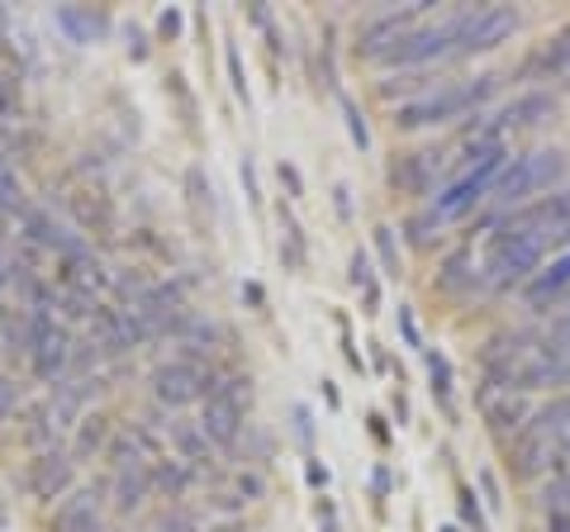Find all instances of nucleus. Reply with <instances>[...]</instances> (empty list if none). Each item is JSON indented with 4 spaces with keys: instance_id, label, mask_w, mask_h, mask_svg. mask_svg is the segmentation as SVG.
Segmentation results:
<instances>
[{
    "instance_id": "49",
    "label": "nucleus",
    "mask_w": 570,
    "mask_h": 532,
    "mask_svg": "<svg viewBox=\"0 0 570 532\" xmlns=\"http://www.w3.org/2000/svg\"><path fill=\"white\" fill-rule=\"evenodd\" d=\"M20 110V96H14V81L0 72V115H14Z\"/></svg>"
},
{
    "instance_id": "43",
    "label": "nucleus",
    "mask_w": 570,
    "mask_h": 532,
    "mask_svg": "<svg viewBox=\"0 0 570 532\" xmlns=\"http://www.w3.org/2000/svg\"><path fill=\"white\" fill-rule=\"evenodd\" d=\"M433 228H442V219L433 215V209H428V215H414V219H409V238H414V243H428V238H433Z\"/></svg>"
},
{
    "instance_id": "45",
    "label": "nucleus",
    "mask_w": 570,
    "mask_h": 532,
    "mask_svg": "<svg viewBox=\"0 0 570 532\" xmlns=\"http://www.w3.org/2000/svg\"><path fill=\"white\" fill-rule=\"evenodd\" d=\"M238 176H243V190H247V200H253V205H262V186H257V167H253V157H243Z\"/></svg>"
},
{
    "instance_id": "42",
    "label": "nucleus",
    "mask_w": 570,
    "mask_h": 532,
    "mask_svg": "<svg viewBox=\"0 0 570 532\" xmlns=\"http://www.w3.org/2000/svg\"><path fill=\"white\" fill-rule=\"evenodd\" d=\"M20 410V385L10 376H0V423H10V414Z\"/></svg>"
},
{
    "instance_id": "52",
    "label": "nucleus",
    "mask_w": 570,
    "mask_h": 532,
    "mask_svg": "<svg viewBox=\"0 0 570 532\" xmlns=\"http://www.w3.org/2000/svg\"><path fill=\"white\" fill-rule=\"evenodd\" d=\"M305 481L314 490H328V466H318V461H305Z\"/></svg>"
},
{
    "instance_id": "22",
    "label": "nucleus",
    "mask_w": 570,
    "mask_h": 532,
    "mask_svg": "<svg viewBox=\"0 0 570 532\" xmlns=\"http://www.w3.org/2000/svg\"><path fill=\"white\" fill-rule=\"evenodd\" d=\"M171 447L181 452V461L195 471V466H214V442L205 437V428L200 423H171Z\"/></svg>"
},
{
    "instance_id": "46",
    "label": "nucleus",
    "mask_w": 570,
    "mask_h": 532,
    "mask_svg": "<svg viewBox=\"0 0 570 532\" xmlns=\"http://www.w3.org/2000/svg\"><path fill=\"white\" fill-rule=\"evenodd\" d=\"M262 494H266V485H262V475H253V471H243V475H238V500H247V504H253V500H262Z\"/></svg>"
},
{
    "instance_id": "7",
    "label": "nucleus",
    "mask_w": 570,
    "mask_h": 532,
    "mask_svg": "<svg viewBox=\"0 0 570 532\" xmlns=\"http://www.w3.org/2000/svg\"><path fill=\"white\" fill-rule=\"evenodd\" d=\"M566 381H570V343L551 333V338H538L523 352V362L513 366V376H509V390L519 385V395H523V390L566 385Z\"/></svg>"
},
{
    "instance_id": "56",
    "label": "nucleus",
    "mask_w": 570,
    "mask_h": 532,
    "mask_svg": "<svg viewBox=\"0 0 570 532\" xmlns=\"http://www.w3.org/2000/svg\"><path fill=\"white\" fill-rule=\"evenodd\" d=\"M333 205H337V215H343V219L352 215V200H347V186H337V190H333Z\"/></svg>"
},
{
    "instance_id": "34",
    "label": "nucleus",
    "mask_w": 570,
    "mask_h": 532,
    "mask_svg": "<svg viewBox=\"0 0 570 532\" xmlns=\"http://www.w3.org/2000/svg\"><path fill=\"white\" fill-rule=\"evenodd\" d=\"M281 234H285V243H281V262L291 266V272H299L309 253H305V234H299V224L285 215V209H281Z\"/></svg>"
},
{
    "instance_id": "6",
    "label": "nucleus",
    "mask_w": 570,
    "mask_h": 532,
    "mask_svg": "<svg viewBox=\"0 0 570 532\" xmlns=\"http://www.w3.org/2000/svg\"><path fill=\"white\" fill-rule=\"evenodd\" d=\"M24 333H29V366H33V376L48 381V385H62L67 366H71V333L52 314H43V309H29Z\"/></svg>"
},
{
    "instance_id": "15",
    "label": "nucleus",
    "mask_w": 570,
    "mask_h": 532,
    "mask_svg": "<svg viewBox=\"0 0 570 532\" xmlns=\"http://www.w3.org/2000/svg\"><path fill=\"white\" fill-rule=\"evenodd\" d=\"M566 295H570V253L551 257L542 272L523 286V299L532 309H547V305H557V299H566Z\"/></svg>"
},
{
    "instance_id": "36",
    "label": "nucleus",
    "mask_w": 570,
    "mask_h": 532,
    "mask_svg": "<svg viewBox=\"0 0 570 532\" xmlns=\"http://www.w3.org/2000/svg\"><path fill=\"white\" fill-rule=\"evenodd\" d=\"M224 62H228V81H234V96L253 110V86H247V72H243V52H238V43H228L224 48Z\"/></svg>"
},
{
    "instance_id": "10",
    "label": "nucleus",
    "mask_w": 570,
    "mask_h": 532,
    "mask_svg": "<svg viewBox=\"0 0 570 532\" xmlns=\"http://www.w3.org/2000/svg\"><path fill=\"white\" fill-rule=\"evenodd\" d=\"M243 385L247 381H228V385H214L209 400H205V414H200V428L214 447H234L243 437V423H247V400H243Z\"/></svg>"
},
{
    "instance_id": "28",
    "label": "nucleus",
    "mask_w": 570,
    "mask_h": 532,
    "mask_svg": "<svg viewBox=\"0 0 570 532\" xmlns=\"http://www.w3.org/2000/svg\"><path fill=\"white\" fill-rule=\"evenodd\" d=\"M186 200H190L195 224H205V219L214 215V190H209V176H205L200 162H190V167H186Z\"/></svg>"
},
{
    "instance_id": "40",
    "label": "nucleus",
    "mask_w": 570,
    "mask_h": 532,
    "mask_svg": "<svg viewBox=\"0 0 570 532\" xmlns=\"http://www.w3.org/2000/svg\"><path fill=\"white\" fill-rule=\"evenodd\" d=\"M428 86V77L423 72H409V77H390V81H381V96H400V91H423Z\"/></svg>"
},
{
    "instance_id": "54",
    "label": "nucleus",
    "mask_w": 570,
    "mask_h": 532,
    "mask_svg": "<svg viewBox=\"0 0 570 532\" xmlns=\"http://www.w3.org/2000/svg\"><path fill=\"white\" fill-rule=\"evenodd\" d=\"M480 490H485V504H490V509L504 504V500H499V485H494V475H490V471H480Z\"/></svg>"
},
{
    "instance_id": "19",
    "label": "nucleus",
    "mask_w": 570,
    "mask_h": 532,
    "mask_svg": "<svg viewBox=\"0 0 570 532\" xmlns=\"http://www.w3.org/2000/svg\"><path fill=\"white\" fill-rule=\"evenodd\" d=\"M148 494H153V461H138V466L115 471V509L119 513H134Z\"/></svg>"
},
{
    "instance_id": "37",
    "label": "nucleus",
    "mask_w": 570,
    "mask_h": 532,
    "mask_svg": "<svg viewBox=\"0 0 570 532\" xmlns=\"http://www.w3.org/2000/svg\"><path fill=\"white\" fill-rule=\"evenodd\" d=\"M376 253L385 262V276H400V247H395V228L376 224Z\"/></svg>"
},
{
    "instance_id": "48",
    "label": "nucleus",
    "mask_w": 570,
    "mask_h": 532,
    "mask_svg": "<svg viewBox=\"0 0 570 532\" xmlns=\"http://www.w3.org/2000/svg\"><path fill=\"white\" fill-rule=\"evenodd\" d=\"M314 519H318V532H337V509L324 494H318V504H314Z\"/></svg>"
},
{
    "instance_id": "14",
    "label": "nucleus",
    "mask_w": 570,
    "mask_h": 532,
    "mask_svg": "<svg viewBox=\"0 0 570 532\" xmlns=\"http://www.w3.org/2000/svg\"><path fill=\"white\" fill-rule=\"evenodd\" d=\"M480 414H485V423L494 433H519L523 423L532 418L528 414V400L519 395V390H480Z\"/></svg>"
},
{
    "instance_id": "23",
    "label": "nucleus",
    "mask_w": 570,
    "mask_h": 532,
    "mask_svg": "<svg viewBox=\"0 0 570 532\" xmlns=\"http://www.w3.org/2000/svg\"><path fill=\"white\" fill-rule=\"evenodd\" d=\"M551 115H557V100L542 96V91H532V96H519L504 115H499V129H532V124H542Z\"/></svg>"
},
{
    "instance_id": "9",
    "label": "nucleus",
    "mask_w": 570,
    "mask_h": 532,
    "mask_svg": "<svg viewBox=\"0 0 570 532\" xmlns=\"http://www.w3.org/2000/svg\"><path fill=\"white\" fill-rule=\"evenodd\" d=\"M452 48H456V14H452V20H442V24H414V29H404L400 39H395V48H390L381 62H390V67H423V62L448 58Z\"/></svg>"
},
{
    "instance_id": "53",
    "label": "nucleus",
    "mask_w": 570,
    "mask_h": 532,
    "mask_svg": "<svg viewBox=\"0 0 570 532\" xmlns=\"http://www.w3.org/2000/svg\"><path fill=\"white\" fill-rule=\"evenodd\" d=\"M295 433H299V442H309V437H314V423H309V410H305V404H295Z\"/></svg>"
},
{
    "instance_id": "47",
    "label": "nucleus",
    "mask_w": 570,
    "mask_h": 532,
    "mask_svg": "<svg viewBox=\"0 0 570 532\" xmlns=\"http://www.w3.org/2000/svg\"><path fill=\"white\" fill-rule=\"evenodd\" d=\"M167 86H171V96H176V100H181V110H186V119H195V96L186 91V77H181V72H171V77H167Z\"/></svg>"
},
{
    "instance_id": "31",
    "label": "nucleus",
    "mask_w": 570,
    "mask_h": 532,
    "mask_svg": "<svg viewBox=\"0 0 570 532\" xmlns=\"http://www.w3.org/2000/svg\"><path fill=\"white\" fill-rule=\"evenodd\" d=\"M0 209H6V215H24V186H20V171L10 167V157L0 152Z\"/></svg>"
},
{
    "instance_id": "62",
    "label": "nucleus",
    "mask_w": 570,
    "mask_h": 532,
    "mask_svg": "<svg viewBox=\"0 0 570 532\" xmlns=\"http://www.w3.org/2000/svg\"><path fill=\"white\" fill-rule=\"evenodd\" d=\"M557 471H570V442H566V452H561V461H557Z\"/></svg>"
},
{
    "instance_id": "38",
    "label": "nucleus",
    "mask_w": 570,
    "mask_h": 532,
    "mask_svg": "<svg viewBox=\"0 0 570 532\" xmlns=\"http://www.w3.org/2000/svg\"><path fill=\"white\" fill-rule=\"evenodd\" d=\"M343 119H347V134H352V144L366 152V148H371V129H366V115L356 110V100H347V96H343Z\"/></svg>"
},
{
    "instance_id": "3",
    "label": "nucleus",
    "mask_w": 570,
    "mask_h": 532,
    "mask_svg": "<svg viewBox=\"0 0 570 532\" xmlns=\"http://www.w3.org/2000/svg\"><path fill=\"white\" fill-rule=\"evenodd\" d=\"M542 253H547L542 238H532L528 228L504 219V224H499V234H494V247H490V266H485L490 290L528 286V280L542 272Z\"/></svg>"
},
{
    "instance_id": "24",
    "label": "nucleus",
    "mask_w": 570,
    "mask_h": 532,
    "mask_svg": "<svg viewBox=\"0 0 570 532\" xmlns=\"http://www.w3.org/2000/svg\"><path fill=\"white\" fill-rule=\"evenodd\" d=\"M490 195H499L504 205H523V200H532V152H528V157H513V162L499 171V181H494Z\"/></svg>"
},
{
    "instance_id": "63",
    "label": "nucleus",
    "mask_w": 570,
    "mask_h": 532,
    "mask_svg": "<svg viewBox=\"0 0 570 532\" xmlns=\"http://www.w3.org/2000/svg\"><path fill=\"white\" fill-rule=\"evenodd\" d=\"M442 532H461V528H442Z\"/></svg>"
},
{
    "instance_id": "61",
    "label": "nucleus",
    "mask_w": 570,
    "mask_h": 532,
    "mask_svg": "<svg viewBox=\"0 0 570 532\" xmlns=\"http://www.w3.org/2000/svg\"><path fill=\"white\" fill-rule=\"evenodd\" d=\"M557 338H566V343H570V314H566L561 324H557Z\"/></svg>"
},
{
    "instance_id": "41",
    "label": "nucleus",
    "mask_w": 570,
    "mask_h": 532,
    "mask_svg": "<svg viewBox=\"0 0 570 532\" xmlns=\"http://www.w3.org/2000/svg\"><path fill=\"white\" fill-rule=\"evenodd\" d=\"M181 29H186V14L176 10V6L157 14V33H163V39H171V43H176V39H181Z\"/></svg>"
},
{
    "instance_id": "44",
    "label": "nucleus",
    "mask_w": 570,
    "mask_h": 532,
    "mask_svg": "<svg viewBox=\"0 0 570 532\" xmlns=\"http://www.w3.org/2000/svg\"><path fill=\"white\" fill-rule=\"evenodd\" d=\"M276 176H281V186L291 190V200H299V195H305V176H299V167H295V162H281V167H276Z\"/></svg>"
},
{
    "instance_id": "4",
    "label": "nucleus",
    "mask_w": 570,
    "mask_h": 532,
    "mask_svg": "<svg viewBox=\"0 0 570 532\" xmlns=\"http://www.w3.org/2000/svg\"><path fill=\"white\" fill-rule=\"evenodd\" d=\"M504 157H509V152H504V138H494V144H485V148H471V171L438 195V200H433V215H438L442 224L466 219L471 209L494 190L499 171H504Z\"/></svg>"
},
{
    "instance_id": "20",
    "label": "nucleus",
    "mask_w": 570,
    "mask_h": 532,
    "mask_svg": "<svg viewBox=\"0 0 570 532\" xmlns=\"http://www.w3.org/2000/svg\"><path fill=\"white\" fill-rule=\"evenodd\" d=\"M561 72H570V24L551 33V39L532 52V62L523 67V77H561Z\"/></svg>"
},
{
    "instance_id": "57",
    "label": "nucleus",
    "mask_w": 570,
    "mask_h": 532,
    "mask_svg": "<svg viewBox=\"0 0 570 532\" xmlns=\"http://www.w3.org/2000/svg\"><path fill=\"white\" fill-rule=\"evenodd\" d=\"M371 485H376V494L385 500V494H390V471H385V466H376V475H371Z\"/></svg>"
},
{
    "instance_id": "18",
    "label": "nucleus",
    "mask_w": 570,
    "mask_h": 532,
    "mask_svg": "<svg viewBox=\"0 0 570 532\" xmlns=\"http://www.w3.org/2000/svg\"><path fill=\"white\" fill-rule=\"evenodd\" d=\"M438 171H442V157H438V152H409V157H400V162H395L390 181H395L400 190L423 195V190H433Z\"/></svg>"
},
{
    "instance_id": "8",
    "label": "nucleus",
    "mask_w": 570,
    "mask_h": 532,
    "mask_svg": "<svg viewBox=\"0 0 570 532\" xmlns=\"http://www.w3.org/2000/svg\"><path fill=\"white\" fill-rule=\"evenodd\" d=\"M519 29V10L513 6H475L456 14V48L452 52H490Z\"/></svg>"
},
{
    "instance_id": "29",
    "label": "nucleus",
    "mask_w": 570,
    "mask_h": 532,
    "mask_svg": "<svg viewBox=\"0 0 570 532\" xmlns=\"http://www.w3.org/2000/svg\"><path fill=\"white\" fill-rule=\"evenodd\" d=\"M352 286L366 295V314L381 309V280H376V266H371V257L362 253V247L352 253Z\"/></svg>"
},
{
    "instance_id": "12",
    "label": "nucleus",
    "mask_w": 570,
    "mask_h": 532,
    "mask_svg": "<svg viewBox=\"0 0 570 532\" xmlns=\"http://www.w3.org/2000/svg\"><path fill=\"white\" fill-rule=\"evenodd\" d=\"M100 504H105L100 485L71 490L67 500L52 509V532H100Z\"/></svg>"
},
{
    "instance_id": "32",
    "label": "nucleus",
    "mask_w": 570,
    "mask_h": 532,
    "mask_svg": "<svg viewBox=\"0 0 570 532\" xmlns=\"http://www.w3.org/2000/svg\"><path fill=\"white\" fill-rule=\"evenodd\" d=\"M471 266H475L471 253H452L448 262H442L438 286H442V290H471V286H475V272H471Z\"/></svg>"
},
{
    "instance_id": "2",
    "label": "nucleus",
    "mask_w": 570,
    "mask_h": 532,
    "mask_svg": "<svg viewBox=\"0 0 570 532\" xmlns=\"http://www.w3.org/2000/svg\"><path fill=\"white\" fill-rule=\"evenodd\" d=\"M494 86L499 77H475V81H452V86H438V91H423L395 110V129H433V124L461 119L466 110H480V100H490Z\"/></svg>"
},
{
    "instance_id": "5",
    "label": "nucleus",
    "mask_w": 570,
    "mask_h": 532,
    "mask_svg": "<svg viewBox=\"0 0 570 532\" xmlns=\"http://www.w3.org/2000/svg\"><path fill=\"white\" fill-rule=\"evenodd\" d=\"M214 390V366L200 357L195 347H186V357L163 362L153 371V395L167 404V410H186V404H205Z\"/></svg>"
},
{
    "instance_id": "30",
    "label": "nucleus",
    "mask_w": 570,
    "mask_h": 532,
    "mask_svg": "<svg viewBox=\"0 0 570 532\" xmlns=\"http://www.w3.org/2000/svg\"><path fill=\"white\" fill-rule=\"evenodd\" d=\"M566 176V157L557 148H542V152H532V195H542L551 190Z\"/></svg>"
},
{
    "instance_id": "26",
    "label": "nucleus",
    "mask_w": 570,
    "mask_h": 532,
    "mask_svg": "<svg viewBox=\"0 0 570 532\" xmlns=\"http://www.w3.org/2000/svg\"><path fill=\"white\" fill-rule=\"evenodd\" d=\"M20 437L29 442V447H39V452L58 447V414H52V400H48V404H33V410L24 414Z\"/></svg>"
},
{
    "instance_id": "35",
    "label": "nucleus",
    "mask_w": 570,
    "mask_h": 532,
    "mask_svg": "<svg viewBox=\"0 0 570 532\" xmlns=\"http://www.w3.org/2000/svg\"><path fill=\"white\" fill-rule=\"evenodd\" d=\"M71 209L81 215L86 228H100V234L110 228V200H105V195H96V200L91 195H71Z\"/></svg>"
},
{
    "instance_id": "25",
    "label": "nucleus",
    "mask_w": 570,
    "mask_h": 532,
    "mask_svg": "<svg viewBox=\"0 0 570 532\" xmlns=\"http://www.w3.org/2000/svg\"><path fill=\"white\" fill-rule=\"evenodd\" d=\"M91 333H96V347L110 352V357H119V352H129V333H124V314L110 309V305H96L91 309Z\"/></svg>"
},
{
    "instance_id": "55",
    "label": "nucleus",
    "mask_w": 570,
    "mask_h": 532,
    "mask_svg": "<svg viewBox=\"0 0 570 532\" xmlns=\"http://www.w3.org/2000/svg\"><path fill=\"white\" fill-rule=\"evenodd\" d=\"M129 52H134V62H142V58H148V43H142V33L129 24Z\"/></svg>"
},
{
    "instance_id": "50",
    "label": "nucleus",
    "mask_w": 570,
    "mask_h": 532,
    "mask_svg": "<svg viewBox=\"0 0 570 532\" xmlns=\"http://www.w3.org/2000/svg\"><path fill=\"white\" fill-rule=\"evenodd\" d=\"M400 333H404V343H409V347H423L419 324H414V314H409V305H400Z\"/></svg>"
},
{
    "instance_id": "11",
    "label": "nucleus",
    "mask_w": 570,
    "mask_h": 532,
    "mask_svg": "<svg viewBox=\"0 0 570 532\" xmlns=\"http://www.w3.org/2000/svg\"><path fill=\"white\" fill-rule=\"evenodd\" d=\"M71 481H77V461H71V452H62V447L39 452V456L29 461V471H24L29 494H33V500H43V504L67 500Z\"/></svg>"
},
{
    "instance_id": "51",
    "label": "nucleus",
    "mask_w": 570,
    "mask_h": 532,
    "mask_svg": "<svg viewBox=\"0 0 570 532\" xmlns=\"http://www.w3.org/2000/svg\"><path fill=\"white\" fill-rule=\"evenodd\" d=\"M157 532H200V528H195V523L186 519V513H167V519L157 523Z\"/></svg>"
},
{
    "instance_id": "39",
    "label": "nucleus",
    "mask_w": 570,
    "mask_h": 532,
    "mask_svg": "<svg viewBox=\"0 0 570 532\" xmlns=\"http://www.w3.org/2000/svg\"><path fill=\"white\" fill-rule=\"evenodd\" d=\"M456 504H461V519H466V528L485 532V509H480V500H475V490H471V485H461V490H456Z\"/></svg>"
},
{
    "instance_id": "1",
    "label": "nucleus",
    "mask_w": 570,
    "mask_h": 532,
    "mask_svg": "<svg viewBox=\"0 0 570 532\" xmlns=\"http://www.w3.org/2000/svg\"><path fill=\"white\" fill-rule=\"evenodd\" d=\"M566 442H570V400H557L513 433V452H509L513 475L532 481V475H542V471H557Z\"/></svg>"
},
{
    "instance_id": "21",
    "label": "nucleus",
    "mask_w": 570,
    "mask_h": 532,
    "mask_svg": "<svg viewBox=\"0 0 570 532\" xmlns=\"http://www.w3.org/2000/svg\"><path fill=\"white\" fill-rule=\"evenodd\" d=\"M105 447H110V418H105L100 410L81 414L77 418V437H71V461H91Z\"/></svg>"
},
{
    "instance_id": "58",
    "label": "nucleus",
    "mask_w": 570,
    "mask_h": 532,
    "mask_svg": "<svg viewBox=\"0 0 570 532\" xmlns=\"http://www.w3.org/2000/svg\"><path fill=\"white\" fill-rule=\"evenodd\" d=\"M371 437H376V442H381V447H385V442H390V428H385V418H371Z\"/></svg>"
},
{
    "instance_id": "33",
    "label": "nucleus",
    "mask_w": 570,
    "mask_h": 532,
    "mask_svg": "<svg viewBox=\"0 0 570 532\" xmlns=\"http://www.w3.org/2000/svg\"><path fill=\"white\" fill-rule=\"evenodd\" d=\"M428 381H433V395L452 410V362H448V352H438V347H428Z\"/></svg>"
},
{
    "instance_id": "60",
    "label": "nucleus",
    "mask_w": 570,
    "mask_h": 532,
    "mask_svg": "<svg viewBox=\"0 0 570 532\" xmlns=\"http://www.w3.org/2000/svg\"><path fill=\"white\" fill-rule=\"evenodd\" d=\"M243 299H253V305H262L266 295H262V286H243Z\"/></svg>"
},
{
    "instance_id": "59",
    "label": "nucleus",
    "mask_w": 570,
    "mask_h": 532,
    "mask_svg": "<svg viewBox=\"0 0 570 532\" xmlns=\"http://www.w3.org/2000/svg\"><path fill=\"white\" fill-rule=\"evenodd\" d=\"M324 400L333 404V410H337V404H343V395H337V385H333V381H324Z\"/></svg>"
},
{
    "instance_id": "17",
    "label": "nucleus",
    "mask_w": 570,
    "mask_h": 532,
    "mask_svg": "<svg viewBox=\"0 0 570 532\" xmlns=\"http://www.w3.org/2000/svg\"><path fill=\"white\" fill-rule=\"evenodd\" d=\"M58 29L67 33L71 43H100L110 33V14L96 10V6H58Z\"/></svg>"
},
{
    "instance_id": "13",
    "label": "nucleus",
    "mask_w": 570,
    "mask_h": 532,
    "mask_svg": "<svg viewBox=\"0 0 570 532\" xmlns=\"http://www.w3.org/2000/svg\"><path fill=\"white\" fill-rule=\"evenodd\" d=\"M423 10V6H419ZM419 10H395V14H376L371 24L356 29V58H385L390 48H395V39L404 29L419 24Z\"/></svg>"
},
{
    "instance_id": "27",
    "label": "nucleus",
    "mask_w": 570,
    "mask_h": 532,
    "mask_svg": "<svg viewBox=\"0 0 570 532\" xmlns=\"http://www.w3.org/2000/svg\"><path fill=\"white\" fill-rule=\"evenodd\" d=\"M153 490L171 494V500H181V494L190 490V466L181 456H157L153 461Z\"/></svg>"
},
{
    "instance_id": "16",
    "label": "nucleus",
    "mask_w": 570,
    "mask_h": 532,
    "mask_svg": "<svg viewBox=\"0 0 570 532\" xmlns=\"http://www.w3.org/2000/svg\"><path fill=\"white\" fill-rule=\"evenodd\" d=\"M20 228H24V234H29L33 243H43V247H52V253H58V262H62V257H71V253H81V247H86L81 238H71V234H67V228H62L58 219H52V215H48V209H33V205H29V209H24V215H20Z\"/></svg>"
}]
</instances>
